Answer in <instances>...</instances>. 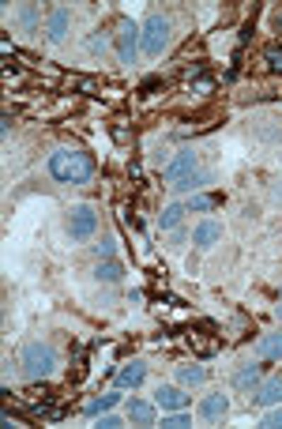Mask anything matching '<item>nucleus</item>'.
I'll list each match as a JSON object with an SVG mask.
<instances>
[{"instance_id": "28", "label": "nucleus", "mask_w": 282, "mask_h": 429, "mask_svg": "<svg viewBox=\"0 0 282 429\" xmlns=\"http://www.w3.org/2000/svg\"><path fill=\"white\" fill-rule=\"evenodd\" d=\"M94 248H98V256H102V260H110V256H113V237H105V241H102V245H94Z\"/></svg>"}, {"instance_id": "16", "label": "nucleus", "mask_w": 282, "mask_h": 429, "mask_svg": "<svg viewBox=\"0 0 282 429\" xmlns=\"http://www.w3.org/2000/svg\"><path fill=\"white\" fill-rule=\"evenodd\" d=\"M117 403H121V391H105V396H98V399H90V403H87V414H90V418H98V414L113 411Z\"/></svg>"}, {"instance_id": "14", "label": "nucleus", "mask_w": 282, "mask_h": 429, "mask_svg": "<svg viewBox=\"0 0 282 429\" xmlns=\"http://www.w3.org/2000/svg\"><path fill=\"white\" fill-rule=\"evenodd\" d=\"M215 241H222V226L218 222H199L196 230H192V245H199V248H211Z\"/></svg>"}, {"instance_id": "29", "label": "nucleus", "mask_w": 282, "mask_h": 429, "mask_svg": "<svg viewBox=\"0 0 282 429\" xmlns=\"http://www.w3.org/2000/svg\"><path fill=\"white\" fill-rule=\"evenodd\" d=\"M8 132H11V113L0 117V136H8Z\"/></svg>"}, {"instance_id": "20", "label": "nucleus", "mask_w": 282, "mask_h": 429, "mask_svg": "<svg viewBox=\"0 0 282 429\" xmlns=\"http://www.w3.org/2000/svg\"><path fill=\"white\" fill-rule=\"evenodd\" d=\"M218 204H222L218 196H188V200H184L188 211H215Z\"/></svg>"}, {"instance_id": "1", "label": "nucleus", "mask_w": 282, "mask_h": 429, "mask_svg": "<svg viewBox=\"0 0 282 429\" xmlns=\"http://www.w3.org/2000/svg\"><path fill=\"white\" fill-rule=\"evenodd\" d=\"M94 170H98L94 159L79 147H61L49 154V177L61 185H87L94 177Z\"/></svg>"}, {"instance_id": "22", "label": "nucleus", "mask_w": 282, "mask_h": 429, "mask_svg": "<svg viewBox=\"0 0 282 429\" xmlns=\"http://www.w3.org/2000/svg\"><path fill=\"white\" fill-rule=\"evenodd\" d=\"M204 181H211V173H192V177H184V181H177V185H170L173 188V193H192V188H199V185H204Z\"/></svg>"}, {"instance_id": "26", "label": "nucleus", "mask_w": 282, "mask_h": 429, "mask_svg": "<svg viewBox=\"0 0 282 429\" xmlns=\"http://www.w3.org/2000/svg\"><path fill=\"white\" fill-rule=\"evenodd\" d=\"M105 45H110V42H105L102 34H94V38L87 42V50H90V53H105Z\"/></svg>"}, {"instance_id": "13", "label": "nucleus", "mask_w": 282, "mask_h": 429, "mask_svg": "<svg viewBox=\"0 0 282 429\" xmlns=\"http://www.w3.org/2000/svg\"><path fill=\"white\" fill-rule=\"evenodd\" d=\"M256 358H260V362H282V331L256 339Z\"/></svg>"}, {"instance_id": "12", "label": "nucleus", "mask_w": 282, "mask_h": 429, "mask_svg": "<svg viewBox=\"0 0 282 429\" xmlns=\"http://www.w3.org/2000/svg\"><path fill=\"white\" fill-rule=\"evenodd\" d=\"M147 380V365L143 362H128L124 369H117V388H139Z\"/></svg>"}, {"instance_id": "9", "label": "nucleus", "mask_w": 282, "mask_h": 429, "mask_svg": "<svg viewBox=\"0 0 282 429\" xmlns=\"http://www.w3.org/2000/svg\"><path fill=\"white\" fill-rule=\"evenodd\" d=\"M155 403H158V411H188V396L177 384H158Z\"/></svg>"}, {"instance_id": "19", "label": "nucleus", "mask_w": 282, "mask_h": 429, "mask_svg": "<svg viewBox=\"0 0 282 429\" xmlns=\"http://www.w3.org/2000/svg\"><path fill=\"white\" fill-rule=\"evenodd\" d=\"M184 214H188V207H184V204H170L166 211L158 214V226H162V230H177Z\"/></svg>"}, {"instance_id": "18", "label": "nucleus", "mask_w": 282, "mask_h": 429, "mask_svg": "<svg viewBox=\"0 0 282 429\" xmlns=\"http://www.w3.org/2000/svg\"><path fill=\"white\" fill-rule=\"evenodd\" d=\"M177 380H181L184 388H199V384L207 380V369H204V365H181V369H177Z\"/></svg>"}, {"instance_id": "32", "label": "nucleus", "mask_w": 282, "mask_h": 429, "mask_svg": "<svg viewBox=\"0 0 282 429\" xmlns=\"http://www.w3.org/2000/svg\"><path fill=\"white\" fill-rule=\"evenodd\" d=\"M278 320H282V294H278Z\"/></svg>"}, {"instance_id": "10", "label": "nucleus", "mask_w": 282, "mask_h": 429, "mask_svg": "<svg viewBox=\"0 0 282 429\" xmlns=\"http://www.w3.org/2000/svg\"><path fill=\"white\" fill-rule=\"evenodd\" d=\"M155 407H158V403L128 399V403H124V414H128V422H136V425H155Z\"/></svg>"}, {"instance_id": "8", "label": "nucleus", "mask_w": 282, "mask_h": 429, "mask_svg": "<svg viewBox=\"0 0 282 429\" xmlns=\"http://www.w3.org/2000/svg\"><path fill=\"white\" fill-rule=\"evenodd\" d=\"M230 414V399L222 396V391H211V396L199 399V418L204 422H218V418H226Z\"/></svg>"}, {"instance_id": "15", "label": "nucleus", "mask_w": 282, "mask_h": 429, "mask_svg": "<svg viewBox=\"0 0 282 429\" xmlns=\"http://www.w3.org/2000/svg\"><path fill=\"white\" fill-rule=\"evenodd\" d=\"M68 23H72V11H68L64 4L49 11V38H53V42H64V34H68Z\"/></svg>"}, {"instance_id": "30", "label": "nucleus", "mask_w": 282, "mask_h": 429, "mask_svg": "<svg viewBox=\"0 0 282 429\" xmlns=\"http://www.w3.org/2000/svg\"><path fill=\"white\" fill-rule=\"evenodd\" d=\"M211 87H215V79H207V76L196 79V91H211Z\"/></svg>"}, {"instance_id": "21", "label": "nucleus", "mask_w": 282, "mask_h": 429, "mask_svg": "<svg viewBox=\"0 0 282 429\" xmlns=\"http://www.w3.org/2000/svg\"><path fill=\"white\" fill-rule=\"evenodd\" d=\"M16 19H19L23 30H34V27H38V8H34V4H23V8L16 11Z\"/></svg>"}, {"instance_id": "3", "label": "nucleus", "mask_w": 282, "mask_h": 429, "mask_svg": "<svg viewBox=\"0 0 282 429\" xmlns=\"http://www.w3.org/2000/svg\"><path fill=\"white\" fill-rule=\"evenodd\" d=\"M166 45H170V16L155 11V16L143 23V34H139V50H143L147 57H158Z\"/></svg>"}, {"instance_id": "23", "label": "nucleus", "mask_w": 282, "mask_h": 429, "mask_svg": "<svg viewBox=\"0 0 282 429\" xmlns=\"http://www.w3.org/2000/svg\"><path fill=\"white\" fill-rule=\"evenodd\" d=\"M162 425H166V429H181V425H192V418H188V411H173V414L162 418Z\"/></svg>"}, {"instance_id": "17", "label": "nucleus", "mask_w": 282, "mask_h": 429, "mask_svg": "<svg viewBox=\"0 0 282 429\" xmlns=\"http://www.w3.org/2000/svg\"><path fill=\"white\" fill-rule=\"evenodd\" d=\"M94 275H98L102 282H121V279H124V268H121V264H117V260L110 256V260H98Z\"/></svg>"}, {"instance_id": "24", "label": "nucleus", "mask_w": 282, "mask_h": 429, "mask_svg": "<svg viewBox=\"0 0 282 429\" xmlns=\"http://www.w3.org/2000/svg\"><path fill=\"white\" fill-rule=\"evenodd\" d=\"M264 429H282V403H275V411H267L264 414Z\"/></svg>"}, {"instance_id": "11", "label": "nucleus", "mask_w": 282, "mask_h": 429, "mask_svg": "<svg viewBox=\"0 0 282 429\" xmlns=\"http://www.w3.org/2000/svg\"><path fill=\"white\" fill-rule=\"evenodd\" d=\"M256 407H275V403H282V377H275V380H264L260 388L249 396Z\"/></svg>"}, {"instance_id": "4", "label": "nucleus", "mask_w": 282, "mask_h": 429, "mask_svg": "<svg viewBox=\"0 0 282 429\" xmlns=\"http://www.w3.org/2000/svg\"><path fill=\"white\" fill-rule=\"evenodd\" d=\"M94 230H98V214H94V207L90 204L72 207V214H68V237H72V241H87V237H94Z\"/></svg>"}, {"instance_id": "25", "label": "nucleus", "mask_w": 282, "mask_h": 429, "mask_svg": "<svg viewBox=\"0 0 282 429\" xmlns=\"http://www.w3.org/2000/svg\"><path fill=\"white\" fill-rule=\"evenodd\" d=\"M264 61L271 64L275 72H282V45H267V50H264Z\"/></svg>"}, {"instance_id": "2", "label": "nucleus", "mask_w": 282, "mask_h": 429, "mask_svg": "<svg viewBox=\"0 0 282 429\" xmlns=\"http://www.w3.org/2000/svg\"><path fill=\"white\" fill-rule=\"evenodd\" d=\"M19 365H23V373H27L30 380L49 377L57 369V350L49 347V343H27L23 354H19Z\"/></svg>"}, {"instance_id": "5", "label": "nucleus", "mask_w": 282, "mask_h": 429, "mask_svg": "<svg viewBox=\"0 0 282 429\" xmlns=\"http://www.w3.org/2000/svg\"><path fill=\"white\" fill-rule=\"evenodd\" d=\"M139 30L132 19H121V34H117V57H121V64H132L136 61V50H139Z\"/></svg>"}, {"instance_id": "27", "label": "nucleus", "mask_w": 282, "mask_h": 429, "mask_svg": "<svg viewBox=\"0 0 282 429\" xmlns=\"http://www.w3.org/2000/svg\"><path fill=\"white\" fill-rule=\"evenodd\" d=\"M98 425H102V429H121V418H117V414H110V411H105Z\"/></svg>"}, {"instance_id": "6", "label": "nucleus", "mask_w": 282, "mask_h": 429, "mask_svg": "<svg viewBox=\"0 0 282 429\" xmlns=\"http://www.w3.org/2000/svg\"><path fill=\"white\" fill-rule=\"evenodd\" d=\"M196 154L192 151H177V159H170V162H162V177H166L170 185H177L184 181V177H192L196 173Z\"/></svg>"}, {"instance_id": "7", "label": "nucleus", "mask_w": 282, "mask_h": 429, "mask_svg": "<svg viewBox=\"0 0 282 429\" xmlns=\"http://www.w3.org/2000/svg\"><path fill=\"white\" fill-rule=\"evenodd\" d=\"M230 384H233V391H245V396H252V391L264 384V365H241L237 373L230 377Z\"/></svg>"}, {"instance_id": "31", "label": "nucleus", "mask_w": 282, "mask_h": 429, "mask_svg": "<svg viewBox=\"0 0 282 429\" xmlns=\"http://www.w3.org/2000/svg\"><path fill=\"white\" fill-rule=\"evenodd\" d=\"M275 200H282V181H275Z\"/></svg>"}]
</instances>
